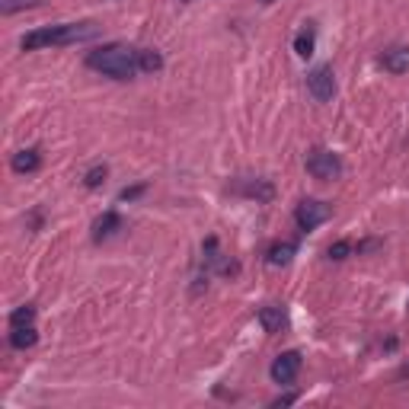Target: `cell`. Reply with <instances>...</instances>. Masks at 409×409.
Listing matches in <instances>:
<instances>
[{
	"instance_id": "cell-1",
	"label": "cell",
	"mask_w": 409,
	"mask_h": 409,
	"mask_svg": "<svg viewBox=\"0 0 409 409\" xmlns=\"http://www.w3.org/2000/svg\"><path fill=\"white\" fill-rule=\"evenodd\" d=\"M99 29L93 23H54V26H42L32 29L20 38L23 52H42V48H58V45H77L87 38H96Z\"/></svg>"
},
{
	"instance_id": "cell-2",
	"label": "cell",
	"mask_w": 409,
	"mask_h": 409,
	"mask_svg": "<svg viewBox=\"0 0 409 409\" xmlns=\"http://www.w3.org/2000/svg\"><path fill=\"white\" fill-rule=\"evenodd\" d=\"M87 68L112 77V80H131L135 74H141V68H137V48L119 45V42L103 45L87 54Z\"/></svg>"
},
{
	"instance_id": "cell-3",
	"label": "cell",
	"mask_w": 409,
	"mask_h": 409,
	"mask_svg": "<svg viewBox=\"0 0 409 409\" xmlns=\"http://www.w3.org/2000/svg\"><path fill=\"white\" fill-rule=\"evenodd\" d=\"M304 167H307V173H311L313 179H320V182H333V179H339V176H342L339 154L326 151V147H317V151L307 154Z\"/></svg>"
},
{
	"instance_id": "cell-4",
	"label": "cell",
	"mask_w": 409,
	"mask_h": 409,
	"mask_svg": "<svg viewBox=\"0 0 409 409\" xmlns=\"http://www.w3.org/2000/svg\"><path fill=\"white\" fill-rule=\"evenodd\" d=\"M329 214H333V208L326 202H320V198H304L295 211V224H297V230L307 234V230H317L320 224H326Z\"/></svg>"
},
{
	"instance_id": "cell-5",
	"label": "cell",
	"mask_w": 409,
	"mask_h": 409,
	"mask_svg": "<svg viewBox=\"0 0 409 409\" xmlns=\"http://www.w3.org/2000/svg\"><path fill=\"white\" fill-rule=\"evenodd\" d=\"M307 90L317 103H329L336 96V77H333V68L329 64H320L307 74Z\"/></svg>"
},
{
	"instance_id": "cell-6",
	"label": "cell",
	"mask_w": 409,
	"mask_h": 409,
	"mask_svg": "<svg viewBox=\"0 0 409 409\" xmlns=\"http://www.w3.org/2000/svg\"><path fill=\"white\" fill-rule=\"evenodd\" d=\"M301 352H281L278 358H275L272 362V368H269V374H272V380L278 387H285V384H291V380L297 378V374H301Z\"/></svg>"
},
{
	"instance_id": "cell-7",
	"label": "cell",
	"mask_w": 409,
	"mask_h": 409,
	"mask_svg": "<svg viewBox=\"0 0 409 409\" xmlns=\"http://www.w3.org/2000/svg\"><path fill=\"white\" fill-rule=\"evenodd\" d=\"M119 230H125V218L119 211H103L96 221H93V240L103 243V240H112Z\"/></svg>"
},
{
	"instance_id": "cell-8",
	"label": "cell",
	"mask_w": 409,
	"mask_h": 409,
	"mask_svg": "<svg viewBox=\"0 0 409 409\" xmlns=\"http://www.w3.org/2000/svg\"><path fill=\"white\" fill-rule=\"evenodd\" d=\"M380 68L390 74H406L409 70V45H394L380 54Z\"/></svg>"
},
{
	"instance_id": "cell-9",
	"label": "cell",
	"mask_w": 409,
	"mask_h": 409,
	"mask_svg": "<svg viewBox=\"0 0 409 409\" xmlns=\"http://www.w3.org/2000/svg\"><path fill=\"white\" fill-rule=\"evenodd\" d=\"M256 320H259V326H262L265 333H281V329L288 326V313H285V307H278V304L262 307Z\"/></svg>"
},
{
	"instance_id": "cell-10",
	"label": "cell",
	"mask_w": 409,
	"mask_h": 409,
	"mask_svg": "<svg viewBox=\"0 0 409 409\" xmlns=\"http://www.w3.org/2000/svg\"><path fill=\"white\" fill-rule=\"evenodd\" d=\"M10 167H13V173H20V176L36 173V170L42 167V154H38L36 147H26V151L13 154V160H10Z\"/></svg>"
},
{
	"instance_id": "cell-11",
	"label": "cell",
	"mask_w": 409,
	"mask_h": 409,
	"mask_svg": "<svg viewBox=\"0 0 409 409\" xmlns=\"http://www.w3.org/2000/svg\"><path fill=\"white\" fill-rule=\"evenodd\" d=\"M295 256H297V246H295V243L281 240V243H272V246H269V253H265V262L272 265V269H281V265H288Z\"/></svg>"
},
{
	"instance_id": "cell-12",
	"label": "cell",
	"mask_w": 409,
	"mask_h": 409,
	"mask_svg": "<svg viewBox=\"0 0 409 409\" xmlns=\"http://www.w3.org/2000/svg\"><path fill=\"white\" fill-rule=\"evenodd\" d=\"M240 192L243 195H250V198H256V202H272L275 186L269 179H246L240 186Z\"/></svg>"
},
{
	"instance_id": "cell-13",
	"label": "cell",
	"mask_w": 409,
	"mask_h": 409,
	"mask_svg": "<svg viewBox=\"0 0 409 409\" xmlns=\"http://www.w3.org/2000/svg\"><path fill=\"white\" fill-rule=\"evenodd\" d=\"M38 342V333H36V326H10V345H13V349H32V345H36Z\"/></svg>"
},
{
	"instance_id": "cell-14",
	"label": "cell",
	"mask_w": 409,
	"mask_h": 409,
	"mask_svg": "<svg viewBox=\"0 0 409 409\" xmlns=\"http://www.w3.org/2000/svg\"><path fill=\"white\" fill-rule=\"evenodd\" d=\"M313 48H317V29H313V23H307L295 36V54L297 58H311Z\"/></svg>"
},
{
	"instance_id": "cell-15",
	"label": "cell",
	"mask_w": 409,
	"mask_h": 409,
	"mask_svg": "<svg viewBox=\"0 0 409 409\" xmlns=\"http://www.w3.org/2000/svg\"><path fill=\"white\" fill-rule=\"evenodd\" d=\"M137 68H141V74H157V70H163V54L157 48H137Z\"/></svg>"
},
{
	"instance_id": "cell-16",
	"label": "cell",
	"mask_w": 409,
	"mask_h": 409,
	"mask_svg": "<svg viewBox=\"0 0 409 409\" xmlns=\"http://www.w3.org/2000/svg\"><path fill=\"white\" fill-rule=\"evenodd\" d=\"M106 176H109V167L106 163H96V167H90L84 173V186L87 189H99V186L106 182Z\"/></svg>"
},
{
	"instance_id": "cell-17",
	"label": "cell",
	"mask_w": 409,
	"mask_h": 409,
	"mask_svg": "<svg viewBox=\"0 0 409 409\" xmlns=\"http://www.w3.org/2000/svg\"><path fill=\"white\" fill-rule=\"evenodd\" d=\"M45 0H0V13H20V10H32V7H42Z\"/></svg>"
},
{
	"instance_id": "cell-18",
	"label": "cell",
	"mask_w": 409,
	"mask_h": 409,
	"mask_svg": "<svg viewBox=\"0 0 409 409\" xmlns=\"http://www.w3.org/2000/svg\"><path fill=\"white\" fill-rule=\"evenodd\" d=\"M32 320H36V307L32 304H23V307H16L10 313V326H29Z\"/></svg>"
},
{
	"instance_id": "cell-19",
	"label": "cell",
	"mask_w": 409,
	"mask_h": 409,
	"mask_svg": "<svg viewBox=\"0 0 409 409\" xmlns=\"http://www.w3.org/2000/svg\"><path fill=\"white\" fill-rule=\"evenodd\" d=\"M352 253H355V246H352L349 240H336L333 246H329V250H326V256H329V259H336V262H339V259L352 256Z\"/></svg>"
},
{
	"instance_id": "cell-20",
	"label": "cell",
	"mask_w": 409,
	"mask_h": 409,
	"mask_svg": "<svg viewBox=\"0 0 409 409\" xmlns=\"http://www.w3.org/2000/svg\"><path fill=\"white\" fill-rule=\"evenodd\" d=\"M147 186H131V189H121L119 192V202H135L137 195H144Z\"/></svg>"
},
{
	"instance_id": "cell-21",
	"label": "cell",
	"mask_w": 409,
	"mask_h": 409,
	"mask_svg": "<svg viewBox=\"0 0 409 409\" xmlns=\"http://www.w3.org/2000/svg\"><path fill=\"white\" fill-rule=\"evenodd\" d=\"M262 3H275V0H262Z\"/></svg>"
}]
</instances>
